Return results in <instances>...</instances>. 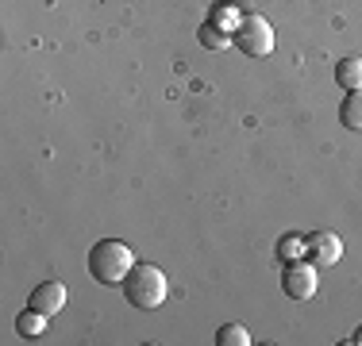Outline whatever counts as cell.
Returning a JSON list of instances; mask_svg holds the SVG:
<instances>
[{"instance_id":"6","label":"cell","mask_w":362,"mask_h":346,"mask_svg":"<svg viewBox=\"0 0 362 346\" xmlns=\"http://www.w3.org/2000/svg\"><path fill=\"white\" fill-rule=\"evenodd\" d=\"M339 258H343L339 235H332V231H313L308 235V262H316V270L320 266H335Z\"/></svg>"},{"instance_id":"1","label":"cell","mask_w":362,"mask_h":346,"mask_svg":"<svg viewBox=\"0 0 362 346\" xmlns=\"http://www.w3.org/2000/svg\"><path fill=\"white\" fill-rule=\"evenodd\" d=\"M85 262H89L93 281L108 285V289L124 285V277L135 270L132 246H127V242H119V239H100L97 246H89V258H85Z\"/></svg>"},{"instance_id":"3","label":"cell","mask_w":362,"mask_h":346,"mask_svg":"<svg viewBox=\"0 0 362 346\" xmlns=\"http://www.w3.org/2000/svg\"><path fill=\"white\" fill-rule=\"evenodd\" d=\"M235 47L243 50L247 58H266L274 50V28H270V20L266 16H243L239 20V28H235Z\"/></svg>"},{"instance_id":"8","label":"cell","mask_w":362,"mask_h":346,"mask_svg":"<svg viewBox=\"0 0 362 346\" xmlns=\"http://www.w3.org/2000/svg\"><path fill=\"white\" fill-rule=\"evenodd\" d=\"M47 319L50 316H42V311H35V308H23L20 316H16V331H20V339H39V335L47 331Z\"/></svg>"},{"instance_id":"10","label":"cell","mask_w":362,"mask_h":346,"mask_svg":"<svg viewBox=\"0 0 362 346\" xmlns=\"http://www.w3.org/2000/svg\"><path fill=\"white\" fill-rule=\"evenodd\" d=\"M197 39H201V47H209V50H223V47H235V35L231 31H223L216 28V23H201V31H197Z\"/></svg>"},{"instance_id":"12","label":"cell","mask_w":362,"mask_h":346,"mask_svg":"<svg viewBox=\"0 0 362 346\" xmlns=\"http://www.w3.org/2000/svg\"><path fill=\"white\" fill-rule=\"evenodd\" d=\"M251 331H247L243 323H223L216 331V346H251Z\"/></svg>"},{"instance_id":"9","label":"cell","mask_w":362,"mask_h":346,"mask_svg":"<svg viewBox=\"0 0 362 346\" xmlns=\"http://www.w3.org/2000/svg\"><path fill=\"white\" fill-rule=\"evenodd\" d=\"M339 124L351 127V131H362V89L343 97V104H339Z\"/></svg>"},{"instance_id":"5","label":"cell","mask_w":362,"mask_h":346,"mask_svg":"<svg viewBox=\"0 0 362 346\" xmlns=\"http://www.w3.org/2000/svg\"><path fill=\"white\" fill-rule=\"evenodd\" d=\"M66 285L62 281H42V285H35L31 289V297H28V308H35V311H42V316H58V311L66 308Z\"/></svg>"},{"instance_id":"13","label":"cell","mask_w":362,"mask_h":346,"mask_svg":"<svg viewBox=\"0 0 362 346\" xmlns=\"http://www.w3.org/2000/svg\"><path fill=\"white\" fill-rule=\"evenodd\" d=\"M351 342H355V346H362V327H358L355 335H351Z\"/></svg>"},{"instance_id":"2","label":"cell","mask_w":362,"mask_h":346,"mask_svg":"<svg viewBox=\"0 0 362 346\" xmlns=\"http://www.w3.org/2000/svg\"><path fill=\"white\" fill-rule=\"evenodd\" d=\"M124 297H127V304L132 308H139V311H154V308H162L166 304V292H170V285H166V273L158 270V266H151V262H135V270L124 277Z\"/></svg>"},{"instance_id":"4","label":"cell","mask_w":362,"mask_h":346,"mask_svg":"<svg viewBox=\"0 0 362 346\" xmlns=\"http://www.w3.org/2000/svg\"><path fill=\"white\" fill-rule=\"evenodd\" d=\"M316 262H308V258H297V262H286V270H281V292H286L289 300H313L316 297Z\"/></svg>"},{"instance_id":"7","label":"cell","mask_w":362,"mask_h":346,"mask_svg":"<svg viewBox=\"0 0 362 346\" xmlns=\"http://www.w3.org/2000/svg\"><path fill=\"white\" fill-rule=\"evenodd\" d=\"M335 85L347 93H358L362 89V58H343L335 62Z\"/></svg>"},{"instance_id":"11","label":"cell","mask_w":362,"mask_h":346,"mask_svg":"<svg viewBox=\"0 0 362 346\" xmlns=\"http://www.w3.org/2000/svg\"><path fill=\"white\" fill-rule=\"evenodd\" d=\"M308 254V235L300 239V235H281L278 239V258L281 262H297V258H305Z\"/></svg>"}]
</instances>
